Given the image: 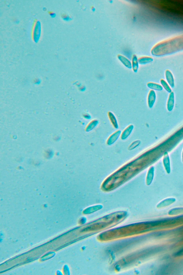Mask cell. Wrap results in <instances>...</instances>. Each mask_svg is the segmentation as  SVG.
I'll use <instances>...</instances> for the list:
<instances>
[{"mask_svg": "<svg viewBox=\"0 0 183 275\" xmlns=\"http://www.w3.org/2000/svg\"><path fill=\"white\" fill-rule=\"evenodd\" d=\"M183 49V37H176L156 45L151 50L152 55L161 56L170 55Z\"/></svg>", "mask_w": 183, "mask_h": 275, "instance_id": "6da1fadb", "label": "cell"}, {"mask_svg": "<svg viewBox=\"0 0 183 275\" xmlns=\"http://www.w3.org/2000/svg\"><path fill=\"white\" fill-rule=\"evenodd\" d=\"M121 133V131L120 130H118L112 133L108 137V139H107V144L109 146H111L114 144L120 136Z\"/></svg>", "mask_w": 183, "mask_h": 275, "instance_id": "7a4b0ae2", "label": "cell"}, {"mask_svg": "<svg viewBox=\"0 0 183 275\" xmlns=\"http://www.w3.org/2000/svg\"><path fill=\"white\" fill-rule=\"evenodd\" d=\"M41 32V27L39 21H37L35 23L33 33V38L35 42L37 43L39 41Z\"/></svg>", "mask_w": 183, "mask_h": 275, "instance_id": "3957f363", "label": "cell"}, {"mask_svg": "<svg viewBox=\"0 0 183 275\" xmlns=\"http://www.w3.org/2000/svg\"><path fill=\"white\" fill-rule=\"evenodd\" d=\"M156 99V95L155 91L151 90L148 95L147 104L149 108H152L155 103Z\"/></svg>", "mask_w": 183, "mask_h": 275, "instance_id": "277c9868", "label": "cell"}, {"mask_svg": "<svg viewBox=\"0 0 183 275\" xmlns=\"http://www.w3.org/2000/svg\"><path fill=\"white\" fill-rule=\"evenodd\" d=\"M134 128V126L133 124H130L121 133L120 136L121 140L124 141L127 139L131 134Z\"/></svg>", "mask_w": 183, "mask_h": 275, "instance_id": "5b68a950", "label": "cell"}, {"mask_svg": "<svg viewBox=\"0 0 183 275\" xmlns=\"http://www.w3.org/2000/svg\"><path fill=\"white\" fill-rule=\"evenodd\" d=\"M175 103V96L174 92H172L169 95L167 102V108L169 111H172L174 109Z\"/></svg>", "mask_w": 183, "mask_h": 275, "instance_id": "8992f818", "label": "cell"}, {"mask_svg": "<svg viewBox=\"0 0 183 275\" xmlns=\"http://www.w3.org/2000/svg\"><path fill=\"white\" fill-rule=\"evenodd\" d=\"M165 77L167 83L169 84L170 87L174 88L175 87V80L174 76L170 70H167L165 72Z\"/></svg>", "mask_w": 183, "mask_h": 275, "instance_id": "52a82bcc", "label": "cell"}, {"mask_svg": "<svg viewBox=\"0 0 183 275\" xmlns=\"http://www.w3.org/2000/svg\"><path fill=\"white\" fill-rule=\"evenodd\" d=\"M154 167H152L149 169L146 178V184L147 186L151 185L152 183V182L154 176Z\"/></svg>", "mask_w": 183, "mask_h": 275, "instance_id": "ba28073f", "label": "cell"}, {"mask_svg": "<svg viewBox=\"0 0 183 275\" xmlns=\"http://www.w3.org/2000/svg\"><path fill=\"white\" fill-rule=\"evenodd\" d=\"M163 163L167 173L170 174L171 172L170 160L169 155L167 152H165L164 154Z\"/></svg>", "mask_w": 183, "mask_h": 275, "instance_id": "9c48e42d", "label": "cell"}, {"mask_svg": "<svg viewBox=\"0 0 183 275\" xmlns=\"http://www.w3.org/2000/svg\"><path fill=\"white\" fill-rule=\"evenodd\" d=\"M108 116L111 123L115 129H118L119 125L118 123L115 116L111 111H108Z\"/></svg>", "mask_w": 183, "mask_h": 275, "instance_id": "30bf717a", "label": "cell"}, {"mask_svg": "<svg viewBox=\"0 0 183 275\" xmlns=\"http://www.w3.org/2000/svg\"><path fill=\"white\" fill-rule=\"evenodd\" d=\"M117 58L122 63V64L126 68L129 69H131L132 68L131 62L126 57L122 56V55H118L117 56Z\"/></svg>", "mask_w": 183, "mask_h": 275, "instance_id": "8fae6325", "label": "cell"}, {"mask_svg": "<svg viewBox=\"0 0 183 275\" xmlns=\"http://www.w3.org/2000/svg\"><path fill=\"white\" fill-rule=\"evenodd\" d=\"M99 123V121L97 119H93L88 123L87 125L85 128V131L87 132H89L92 131L96 128Z\"/></svg>", "mask_w": 183, "mask_h": 275, "instance_id": "7c38bea8", "label": "cell"}, {"mask_svg": "<svg viewBox=\"0 0 183 275\" xmlns=\"http://www.w3.org/2000/svg\"><path fill=\"white\" fill-rule=\"evenodd\" d=\"M148 88L151 90H153L154 91H161L163 90V88L162 86L159 85V84L154 83V82H148L147 84Z\"/></svg>", "mask_w": 183, "mask_h": 275, "instance_id": "4fadbf2b", "label": "cell"}, {"mask_svg": "<svg viewBox=\"0 0 183 275\" xmlns=\"http://www.w3.org/2000/svg\"><path fill=\"white\" fill-rule=\"evenodd\" d=\"M176 201V199L174 198H169L167 199L163 200L160 202L158 205H157L158 207H165L167 206L171 205Z\"/></svg>", "mask_w": 183, "mask_h": 275, "instance_id": "5bb4252c", "label": "cell"}, {"mask_svg": "<svg viewBox=\"0 0 183 275\" xmlns=\"http://www.w3.org/2000/svg\"><path fill=\"white\" fill-rule=\"evenodd\" d=\"M132 66L133 71L136 73L139 68V63L137 56L135 55H133L132 58Z\"/></svg>", "mask_w": 183, "mask_h": 275, "instance_id": "9a60e30c", "label": "cell"}, {"mask_svg": "<svg viewBox=\"0 0 183 275\" xmlns=\"http://www.w3.org/2000/svg\"><path fill=\"white\" fill-rule=\"evenodd\" d=\"M153 59L151 57L144 56L141 57L139 59V64L141 65H146L150 63L153 61Z\"/></svg>", "mask_w": 183, "mask_h": 275, "instance_id": "2e32d148", "label": "cell"}, {"mask_svg": "<svg viewBox=\"0 0 183 275\" xmlns=\"http://www.w3.org/2000/svg\"><path fill=\"white\" fill-rule=\"evenodd\" d=\"M160 82L162 86L164 88V89L169 93H171L172 92V89L169 84L165 81V80L161 79L160 80Z\"/></svg>", "mask_w": 183, "mask_h": 275, "instance_id": "e0dca14e", "label": "cell"}, {"mask_svg": "<svg viewBox=\"0 0 183 275\" xmlns=\"http://www.w3.org/2000/svg\"><path fill=\"white\" fill-rule=\"evenodd\" d=\"M141 143V141L140 140H136L132 142L131 144H130L128 148V150L129 151H132L135 150L139 147Z\"/></svg>", "mask_w": 183, "mask_h": 275, "instance_id": "ac0fdd59", "label": "cell"}, {"mask_svg": "<svg viewBox=\"0 0 183 275\" xmlns=\"http://www.w3.org/2000/svg\"><path fill=\"white\" fill-rule=\"evenodd\" d=\"M183 211V208H176V209H172L169 211V214L170 215L176 214L178 213H180L181 212Z\"/></svg>", "mask_w": 183, "mask_h": 275, "instance_id": "d6986e66", "label": "cell"}, {"mask_svg": "<svg viewBox=\"0 0 183 275\" xmlns=\"http://www.w3.org/2000/svg\"><path fill=\"white\" fill-rule=\"evenodd\" d=\"M61 17L64 21L66 22H69L72 20L71 17L66 14H63L62 15Z\"/></svg>", "mask_w": 183, "mask_h": 275, "instance_id": "ffe728a7", "label": "cell"}, {"mask_svg": "<svg viewBox=\"0 0 183 275\" xmlns=\"http://www.w3.org/2000/svg\"><path fill=\"white\" fill-rule=\"evenodd\" d=\"M49 13L50 16L52 18H55L56 17V14L55 13L52 12H49Z\"/></svg>", "mask_w": 183, "mask_h": 275, "instance_id": "44dd1931", "label": "cell"}, {"mask_svg": "<svg viewBox=\"0 0 183 275\" xmlns=\"http://www.w3.org/2000/svg\"><path fill=\"white\" fill-rule=\"evenodd\" d=\"M182 162L183 163V151L182 154Z\"/></svg>", "mask_w": 183, "mask_h": 275, "instance_id": "7402d4cb", "label": "cell"}]
</instances>
